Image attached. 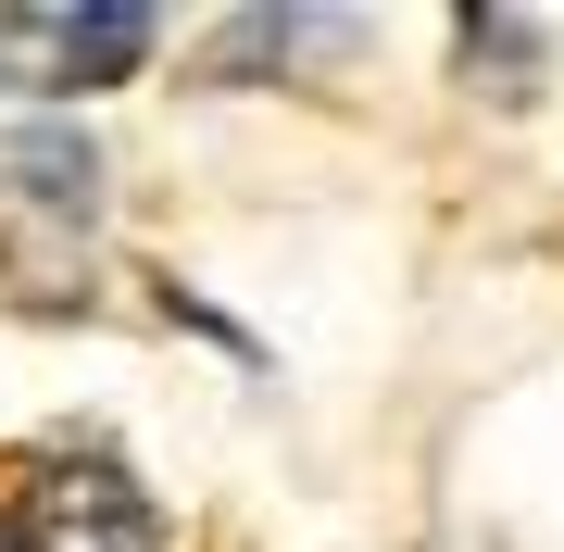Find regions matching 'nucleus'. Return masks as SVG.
<instances>
[{
	"instance_id": "1",
	"label": "nucleus",
	"mask_w": 564,
	"mask_h": 552,
	"mask_svg": "<svg viewBox=\"0 0 564 552\" xmlns=\"http://www.w3.org/2000/svg\"><path fill=\"white\" fill-rule=\"evenodd\" d=\"M0 552H151V502L113 465H39L0 515Z\"/></svg>"
}]
</instances>
